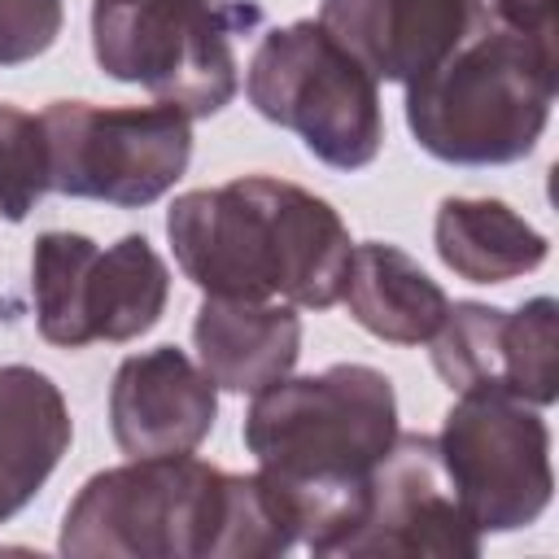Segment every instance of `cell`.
<instances>
[{
    "instance_id": "e0dca14e",
    "label": "cell",
    "mask_w": 559,
    "mask_h": 559,
    "mask_svg": "<svg viewBox=\"0 0 559 559\" xmlns=\"http://www.w3.org/2000/svg\"><path fill=\"white\" fill-rule=\"evenodd\" d=\"M437 258L467 284H507L537 271L550 240L493 197H445L432 223Z\"/></svg>"
},
{
    "instance_id": "ac0fdd59",
    "label": "cell",
    "mask_w": 559,
    "mask_h": 559,
    "mask_svg": "<svg viewBox=\"0 0 559 559\" xmlns=\"http://www.w3.org/2000/svg\"><path fill=\"white\" fill-rule=\"evenodd\" d=\"M44 192H52L44 122L17 105H0V214L22 223Z\"/></svg>"
},
{
    "instance_id": "9c48e42d",
    "label": "cell",
    "mask_w": 559,
    "mask_h": 559,
    "mask_svg": "<svg viewBox=\"0 0 559 559\" xmlns=\"http://www.w3.org/2000/svg\"><path fill=\"white\" fill-rule=\"evenodd\" d=\"M437 450L480 537L528 528L550 507V428L537 406L507 393H459Z\"/></svg>"
},
{
    "instance_id": "3957f363",
    "label": "cell",
    "mask_w": 559,
    "mask_h": 559,
    "mask_svg": "<svg viewBox=\"0 0 559 559\" xmlns=\"http://www.w3.org/2000/svg\"><path fill=\"white\" fill-rule=\"evenodd\" d=\"M397 437V397L384 371L336 362L319 376H280L253 393L245 445L293 502L310 555L332 559V546L354 524L367 472Z\"/></svg>"
},
{
    "instance_id": "9a60e30c",
    "label": "cell",
    "mask_w": 559,
    "mask_h": 559,
    "mask_svg": "<svg viewBox=\"0 0 559 559\" xmlns=\"http://www.w3.org/2000/svg\"><path fill=\"white\" fill-rule=\"evenodd\" d=\"M70 437L74 424L52 376L26 362L0 367V524L44 489Z\"/></svg>"
},
{
    "instance_id": "5bb4252c",
    "label": "cell",
    "mask_w": 559,
    "mask_h": 559,
    "mask_svg": "<svg viewBox=\"0 0 559 559\" xmlns=\"http://www.w3.org/2000/svg\"><path fill=\"white\" fill-rule=\"evenodd\" d=\"M192 345L214 389L258 393L297 367L301 314L288 301L205 297L192 319Z\"/></svg>"
},
{
    "instance_id": "ba28073f",
    "label": "cell",
    "mask_w": 559,
    "mask_h": 559,
    "mask_svg": "<svg viewBox=\"0 0 559 559\" xmlns=\"http://www.w3.org/2000/svg\"><path fill=\"white\" fill-rule=\"evenodd\" d=\"M39 122L48 135V188L61 197L140 210L166 197L192 162V118L166 100H52Z\"/></svg>"
},
{
    "instance_id": "2e32d148",
    "label": "cell",
    "mask_w": 559,
    "mask_h": 559,
    "mask_svg": "<svg viewBox=\"0 0 559 559\" xmlns=\"http://www.w3.org/2000/svg\"><path fill=\"white\" fill-rule=\"evenodd\" d=\"M341 301L358 328L389 345H424L441 328L450 297L441 284L397 245H354Z\"/></svg>"
},
{
    "instance_id": "5b68a950",
    "label": "cell",
    "mask_w": 559,
    "mask_h": 559,
    "mask_svg": "<svg viewBox=\"0 0 559 559\" xmlns=\"http://www.w3.org/2000/svg\"><path fill=\"white\" fill-rule=\"evenodd\" d=\"M253 26H262L253 0H92L96 66L188 118L231 105L240 87L236 35Z\"/></svg>"
},
{
    "instance_id": "277c9868",
    "label": "cell",
    "mask_w": 559,
    "mask_h": 559,
    "mask_svg": "<svg viewBox=\"0 0 559 559\" xmlns=\"http://www.w3.org/2000/svg\"><path fill=\"white\" fill-rule=\"evenodd\" d=\"M555 87L559 48L489 22L450 61L406 87V127L437 162L511 166L537 148Z\"/></svg>"
},
{
    "instance_id": "7a4b0ae2",
    "label": "cell",
    "mask_w": 559,
    "mask_h": 559,
    "mask_svg": "<svg viewBox=\"0 0 559 559\" xmlns=\"http://www.w3.org/2000/svg\"><path fill=\"white\" fill-rule=\"evenodd\" d=\"M166 236L179 271L205 297H284L306 310L341 301L354 253L345 218L323 197L271 175H245L175 197Z\"/></svg>"
},
{
    "instance_id": "8fae6325",
    "label": "cell",
    "mask_w": 559,
    "mask_h": 559,
    "mask_svg": "<svg viewBox=\"0 0 559 559\" xmlns=\"http://www.w3.org/2000/svg\"><path fill=\"white\" fill-rule=\"evenodd\" d=\"M428 345L437 376L454 393H507L537 411L559 397L555 297H533L515 310L454 301Z\"/></svg>"
},
{
    "instance_id": "30bf717a",
    "label": "cell",
    "mask_w": 559,
    "mask_h": 559,
    "mask_svg": "<svg viewBox=\"0 0 559 559\" xmlns=\"http://www.w3.org/2000/svg\"><path fill=\"white\" fill-rule=\"evenodd\" d=\"M476 559L480 533L459 507L441 467L437 437L397 432L380 463L367 472L354 524L332 546V559Z\"/></svg>"
},
{
    "instance_id": "8992f818",
    "label": "cell",
    "mask_w": 559,
    "mask_h": 559,
    "mask_svg": "<svg viewBox=\"0 0 559 559\" xmlns=\"http://www.w3.org/2000/svg\"><path fill=\"white\" fill-rule=\"evenodd\" d=\"M245 96L332 170H362L384 144L376 79L314 17L275 26L258 39L245 70Z\"/></svg>"
},
{
    "instance_id": "7c38bea8",
    "label": "cell",
    "mask_w": 559,
    "mask_h": 559,
    "mask_svg": "<svg viewBox=\"0 0 559 559\" xmlns=\"http://www.w3.org/2000/svg\"><path fill=\"white\" fill-rule=\"evenodd\" d=\"M485 0H323L319 26L380 83H419L489 26Z\"/></svg>"
},
{
    "instance_id": "ffe728a7",
    "label": "cell",
    "mask_w": 559,
    "mask_h": 559,
    "mask_svg": "<svg viewBox=\"0 0 559 559\" xmlns=\"http://www.w3.org/2000/svg\"><path fill=\"white\" fill-rule=\"evenodd\" d=\"M489 17L533 44L559 48V17H555V0H485Z\"/></svg>"
},
{
    "instance_id": "d6986e66",
    "label": "cell",
    "mask_w": 559,
    "mask_h": 559,
    "mask_svg": "<svg viewBox=\"0 0 559 559\" xmlns=\"http://www.w3.org/2000/svg\"><path fill=\"white\" fill-rule=\"evenodd\" d=\"M66 22L61 0H0V66L44 57Z\"/></svg>"
},
{
    "instance_id": "6da1fadb",
    "label": "cell",
    "mask_w": 559,
    "mask_h": 559,
    "mask_svg": "<svg viewBox=\"0 0 559 559\" xmlns=\"http://www.w3.org/2000/svg\"><path fill=\"white\" fill-rule=\"evenodd\" d=\"M301 542L288 493L192 454L131 459L96 472L61 520L70 559H271Z\"/></svg>"
},
{
    "instance_id": "52a82bcc",
    "label": "cell",
    "mask_w": 559,
    "mask_h": 559,
    "mask_svg": "<svg viewBox=\"0 0 559 559\" xmlns=\"http://www.w3.org/2000/svg\"><path fill=\"white\" fill-rule=\"evenodd\" d=\"M31 297L48 345H122L166 314L170 271L140 231L118 236L109 249L83 231H44L31 249Z\"/></svg>"
},
{
    "instance_id": "4fadbf2b",
    "label": "cell",
    "mask_w": 559,
    "mask_h": 559,
    "mask_svg": "<svg viewBox=\"0 0 559 559\" xmlns=\"http://www.w3.org/2000/svg\"><path fill=\"white\" fill-rule=\"evenodd\" d=\"M218 415L214 380L175 345L118 362L109 384V432L127 459L192 454Z\"/></svg>"
}]
</instances>
